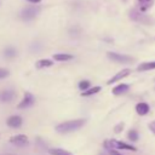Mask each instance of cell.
<instances>
[{"label": "cell", "instance_id": "6da1fadb", "mask_svg": "<svg viewBox=\"0 0 155 155\" xmlns=\"http://www.w3.org/2000/svg\"><path fill=\"white\" fill-rule=\"evenodd\" d=\"M85 124H86V119H75V120H69V121L58 124L54 127V130L58 133H69V132H74L81 128Z\"/></svg>", "mask_w": 155, "mask_h": 155}, {"label": "cell", "instance_id": "7a4b0ae2", "mask_svg": "<svg viewBox=\"0 0 155 155\" xmlns=\"http://www.w3.org/2000/svg\"><path fill=\"white\" fill-rule=\"evenodd\" d=\"M40 12V7L39 6H35V5H30V6H25L21 13H19V17L22 21L24 22H29V21H33Z\"/></svg>", "mask_w": 155, "mask_h": 155}, {"label": "cell", "instance_id": "3957f363", "mask_svg": "<svg viewBox=\"0 0 155 155\" xmlns=\"http://www.w3.org/2000/svg\"><path fill=\"white\" fill-rule=\"evenodd\" d=\"M130 17H131L132 21L138 22V23H142V24H151V23H154V19L151 17L144 15L139 10H132L130 12Z\"/></svg>", "mask_w": 155, "mask_h": 155}, {"label": "cell", "instance_id": "277c9868", "mask_svg": "<svg viewBox=\"0 0 155 155\" xmlns=\"http://www.w3.org/2000/svg\"><path fill=\"white\" fill-rule=\"evenodd\" d=\"M108 58L113 62H116V63H121V64H126V63H132L134 59L133 57L131 56H127V54H121V53H116V52H108L107 53Z\"/></svg>", "mask_w": 155, "mask_h": 155}, {"label": "cell", "instance_id": "5b68a950", "mask_svg": "<svg viewBox=\"0 0 155 155\" xmlns=\"http://www.w3.org/2000/svg\"><path fill=\"white\" fill-rule=\"evenodd\" d=\"M34 102H35V98H34L33 93H30V92H25L23 99L18 103L17 108H18V109H25V108H29V107H31V105L34 104Z\"/></svg>", "mask_w": 155, "mask_h": 155}, {"label": "cell", "instance_id": "8992f818", "mask_svg": "<svg viewBox=\"0 0 155 155\" xmlns=\"http://www.w3.org/2000/svg\"><path fill=\"white\" fill-rule=\"evenodd\" d=\"M131 74V69H122V70H120L119 73H116L113 78H110L108 81H107V84L108 85H113V84H115V82H117V81H120L121 79H124V78H126V76H128Z\"/></svg>", "mask_w": 155, "mask_h": 155}, {"label": "cell", "instance_id": "52a82bcc", "mask_svg": "<svg viewBox=\"0 0 155 155\" xmlns=\"http://www.w3.org/2000/svg\"><path fill=\"white\" fill-rule=\"evenodd\" d=\"M110 145L111 148H116V149H124V150H132V151H136V147L131 145V144H127V143H124V142H120V140H116V139H110Z\"/></svg>", "mask_w": 155, "mask_h": 155}, {"label": "cell", "instance_id": "ba28073f", "mask_svg": "<svg viewBox=\"0 0 155 155\" xmlns=\"http://www.w3.org/2000/svg\"><path fill=\"white\" fill-rule=\"evenodd\" d=\"M8 142L12 143V144H15V145L22 147V145H25L29 142V139H28V137L25 134H16V136L11 137Z\"/></svg>", "mask_w": 155, "mask_h": 155}, {"label": "cell", "instance_id": "9c48e42d", "mask_svg": "<svg viewBox=\"0 0 155 155\" xmlns=\"http://www.w3.org/2000/svg\"><path fill=\"white\" fill-rule=\"evenodd\" d=\"M22 122H23V119L19 116V115H12L10 116L7 120H6V124L8 127H12V128H18L22 126Z\"/></svg>", "mask_w": 155, "mask_h": 155}, {"label": "cell", "instance_id": "30bf717a", "mask_svg": "<svg viewBox=\"0 0 155 155\" xmlns=\"http://www.w3.org/2000/svg\"><path fill=\"white\" fill-rule=\"evenodd\" d=\"M13 98H15V91L13 90L6 88V90L0 91V102L7 103V102H11Z\"/></svg>", "mask_w": 155, "mask_h": 155}, {"label": "cell", "instance_id": "8fae6325", "mask_svg": "<svg viewBox=\"0 0 155 155\" xmlns=\"http://www.w3.org/2000/svg\"><path fill=\"white\" fill-rule=\"evenodd\" d=\"M149 110H150V108H149L148 103L140 102V103H138V104L136 105V111H137V114H138V115H140V116L147 115V114L149 113Z\"/></svg>", "mask_w": 155, "mask_h": 155}, {"label": "cell", "instance_id": "7c38bea8", "mask_svg": "<svg viewBox=\"0 0 155 155\" xmlns=\"http://www.w3.org/2000/svg\"><path fill=\"white\" fill-rule=\"evenodd\" d=\"M128 88H130V86H128L127 84H119V85H116L115 87H113V91H111V92H113V94H115V96H120V94L127 92Z\"/></svg>", "mask_w": 155, "mask_h": 155}, {"label": "cell", "instance_id": "4fadbf2b", "mask_svg": "<svg viewBox=\"0 0 155 155\" xmlns=\"http://www.w3.org/2000/svg\"><path fill=\"white\" fill-rule=\"evenodd\" d=\"M137 4H138V7H139V11L145 12L147 10H149L153 6L154 0H137Z\"/></svg>", "mask_w": 155, "mask_h": 155}, {"label": "cell", "instance_id": "5bb4252c", "mask_svg": "<svg viewBox=\"0 0 155 155\" xmlns=\"http://www.w3.org/2000/svg\"><path fill=\"white\" fill-rule=\"evenodd\" d=\"M73 58H74V56L70 53H54L53 54V59L58 61V62H67V61H70Z\"/></svg>", "mask_w": 155, "mask_h": 155}, {"label": "cell", "instance_id": "9a60e30c", "mask_svg": "<svg viewBox=\"0 0 155 155\" xmlns=\"http://www.w3.org/2000/svg\"><path fill=\"white\" fill-rule=\"evenodd\" d=\"M153 69H155V61L154 62H144L137 67L138 71H147V70H153Z\"/></svg>", "mask_w": 155, "mask_h": 155}, {"label": "cell", "instance_id": "2e32d148", "mask_svg": "<svg viewBox=\"0 0 155 155\" xmlns=\"http://www.w3.org/2000/svg\"><path fill=\"white\" fill-rule=\"evenodd\" d=\"M17 56V50L13 47V46H7L5 50H4V57L7 58V59H12Z\"/></svg>", "mask_w": 155, "mask_h": 155}, {"label": "cell", "instance_id": "e0dca14e", "mask_svg": "<svg viewBox=\"0 0 155 155\" xmlns=\"http://www.w3.org/2000/svg\"><path fill=\"white\" fill-rule=\"evenodd\" d=\"M101 90H102V87H101V86H94V87H90V88H87L86 91H82L81 96H82V97H90V96H93V94L98 93V92H99Z\"/></svg>", "mask_w": 155, "mask_h": 155}, {"label": "cell", "instance_id": "ac0fdd59", "mask_svg": "<svg viewBox=\"0 0 155 155\" xmlns=\"http://www.w3.org/2000/svg\"><path fill=\"white\" fill-rule=\"evenodd\" d=\"M48 153H50V155H74L73 153L61 149V148H51V149H48Z\"/></svg>", "mask_w": 155, "mask_h": 155}, {"label": "cell", "instance_id": "d6986e66", "mask_svg": "<svg viewBox=\"0 0 155 155\" xmlns=\"http://www.w3.org/2000/svg\"><path fill=\"white\" fill-rule=\"evenodd\" d=\"M52 64H53V62H52L51 59H40V61H38V62L35 63V67H36L38 69H44V68L51 67Z\"/></svg>", "mask_w": 155, "mask_h": 155}, {"label": "cell", "instance_id": "ffe728a7", "mask_svg": "<svg viewBox=\"0 0 155 155\" xmlns=\"http://www.w3.org/2000/svg\"><path fill=\"white\" fill-rule=\"evenodd\" d=\"M127 138L131 140V142H137L138 140V132L136 130H130L127 132Z\"/></svg>", "mask_w": 155, "mask_h": 155}, {"label": "cell", "instance_id": "44dd1931", "mask_svg": "<svg viewBox=\"0 0 155 155\" xmlns=\"http://www.w3.org/2000/svg\"><path fill=\"white\" fill-rule=\"evenodd\" d=\"M91 87V82L88 81V80H81L80 82H79V88L81 90V91H86L87 88H90Z\"/></svg>", "mask_w": 155, "mask_h": 155}, {"label": "cell", "instance_id": "7402d4cb", "mask_svg": "<svg viewBox=\"0 0 155 155\" xmlns=\"http://www.w3.org/2000/svg\"><path fill=\"white\" fill-rule=\"evenodd\" d=\"M10 75V71L5 68H0V79H5Z\"/></svg>", "mask_w": 155, "mask_h": 155}, {"label": "cell", "instance_id": "603a6c76", "mask_svg": "<svg viewBox=\"0 0 155 155\" xmlns=\"http://www.w3.org/2000/svg\"><path fill=\"white\" fill-rule=\"evenodd\" d=\"M122 130H124V124H122V122H121V124H117V125L114 127V132H115V133H120Z\"/></svg>", "mask_w": 155, "mask_h": 155}, {"label": "cell", "instance_id": "cb8c5ba5", "mask_svg": "<svg viewBox=\"0 0 155 155\" xmlns=\"http://www.w3.org/2000/svg\"><path fill=\"white\" fill-rule=\"evenodd\" d=\"M149 130L155 134V120H154V121H151V122L149 124Z\"/></svg>", "mask_w": 155, "mask_h": 155}, {"label": "cell", "instance_id": "d4e9b609", "mask_svg": "<svg viewBox=\"0 0 155 155\" xmlns=\"http://www.w3.org/2000/svg\"><path fill=\"white\" fill-rule=\"evenodd\" d=\"M109 155H121V154L117 153V151L114 150V149H109Z\"/></svg>", "mask_w": 155, "mask_h": 155}, {"label": "cell", "instance_id": "484cf974", "mask_svg": "<svg viewBox=\"0 0 155 155\" xmlns=\"http://www.w3.org/2000/svg\"><path fill=\"white\" fill-rule=\"evenodd\" d=\"M27 1H29V2H31V4H39L41 0H27Z\"/></svg>", "mask_w": 155, "mask_h": 155}, {"label": "cell", "instance_id": "4316f807", "mask_svg": "<svg viewBox=\"0 0 155 155\" xmlns=\"http://www.w3.org/2000/svg\"><path fill=\"white\" fill-rule=\"evenodd\" d=\"M6 155H7V154H6Z\"/></svg>", "mask_w": 155, "mask_h": 155}]
</instances>
